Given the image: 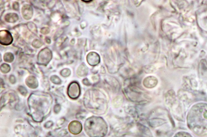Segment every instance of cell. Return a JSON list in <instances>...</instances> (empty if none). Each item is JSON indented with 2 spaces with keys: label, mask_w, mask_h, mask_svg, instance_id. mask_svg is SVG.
<instances>
[{
  "label": "cell",
  "mask_w": 207,
  "mask_h": 137,
  "mask_svg": "<svg viewBox=\"0 0 207 137\" xmlns=\"http://www.w3.org/2000/svg\"><path fill=\"white\" fill-rule=\"evenodd\" d=\"M187 123L189 129L196 135H207V104L193 105L188 114Z\"/></svg>",
  "instance_id": "1"
},
{
  "label": "cell",
  "mask_w": 207,
  "mask_h": 137,
  "mask_svg": "<svg viewBox=\"0 0 207 137\" xmlns=\"http://www.w3.org/2000/svg\"><path fill=\"white\" fill-rule=\"evenodd\" d=\"M174 137H193L188 132L185 131H179L174 136Z\"/></svg>",
  "instance_id": "11"
},
{
  "label": "cell",
  "mask_w": 207,
  "mask_h": 137,
  "mask_svg": "<svg viewBox=\"0 0 207 137\" xmlns=\"http://www.w3.org/2000/svg\"><path fill=\"white\" fill-rule=\"evenodd\" d=\"M81 94V89L79 84L76 82L71 83L68 87V94L71 98L75 99L79 97Z\"/></svg>",
  "instance_id": "5"
},
{
  "label": "cell",
  "mask_w": 207,
  "mask_h": 137,
  "mask_svg": "<svg viewBox=\"0 0 207 137\" xmlns=\"http://www.w3.org/2000/svg\"><path fill=\"white\" fill-rule=\"evenodd\" d=\"M84 128L87 134L91 137H103L107 133V124L99 117H92L87 119Z\"/></svg>",
  "instance_id": "3"
},
{
  "label": "cell",
  "mask_w": 207,
  "mask_h": 137,
  "mask_svg": "<svg viewBox=\"0 0 207 137\" xmlns=\"http://www.w3.org/2000/svg\"><path fill=\"white\" fill-rule=\"evenodd\" d=\"M20 90L19 89V91H22V92H20V93L22 94V95H25L26 94L27 92V90L24 88V87H22V86H21V88H20Z\"/></svg>",
  "instance_id": "17"
},
{
  "label": "cell",
  "mask_w": 207,
  "mask_h": 137,
  "mask_svg": "<svg viewBox=\"0 0 207 137\" xmlns=\"http://www.w3.org/2000/svg\"><path fill=\"white\" fill-rule=\"evenodd\" d=\"M18 19V15L14 13L8 14L5 17V19L7 21L10 22H16Z\"/></svg>",
  "instance_id": "10"
},
{
  "label": "cell",
  "mask_w": 207,
  "mask_h": 137,
  "mask_svg": "<svg viewBox=\"0 0 207 137\" xmlns=\"http://www.w3.org/2000/svg\"><path fill=\"white\" fill-rule=\"evenodd\" d=\"M81 68H79L78 70H80V71H81V70H82V71H81V74H80V75H79V76H85V75H86V72H87V70H87L86 68H85L84 66H81Z\"/></svg>",
  "instance_id": "16"
},
{
  "label": "cell",
  "mask_w": 207,
  "mask_h": 137,
  "mask_svg": "<svg viewBox=\"0 0 207 137\" xmlns=\"http://www.w3.org/2000/svg\"><path fill=\"white\" fill-rule=\"evenodd\" d=\"M51 80L54 84H59L61 83V79L56 76H53L51 77Z\"/></svg>",
  "instance_id": "14"
},
{
  "label": "cell",
  "mask_w": 207,
  "mask_h": 137,
  "mask_svg": "<svg viewBox=\"0 0 207 137\" xmlns=\"http://www.w3.org/2000/svg\"><path fill=\"white\" fill-rule=\"evenodd\" d=\"M28 103L33 118L38 122L42 121L45 114H48L51 105L48 96L44 95H31Z\"/></svg>",
  "instance_id": "2"
},
{
  "label": "cell",
  "mask_w": 207,
  "mask_h": 137,
  "mask_svg": "<svg viewBox=\"0 0 207 137\" xmlns=\"http://www.w3.org/2000/svg\"><path fill=\"white\" fill-rule=\"evenodd\" d=\"M52 53L49 49L46 48L39 53L38 57V61L40 64L46 65L51 60Z\"/></svg>",
  "instance_id": "4"
},
{
  "label": "cell",
  "mask_w": 207,
  "mask_h": 137,
  "mask_svg": "<svg viewBox=\"0 0 207 137\" xmlns=\"http://www.w3.org/2000/svg\"><path fill=\"white\" fill-rule=\"evenodd\" d=\"M22 12L25 18L29 20L32 17V8L29 5L24 6L22 8Z\"/></svg>",
  "instance_id": "9"
},
{
  "label": "cell",
  "mask_w": 207,
  "mask_h": 137,
  "mask_svg": "<svg viewBox=\"0 0 207 137\" xmlns=\"http://www.w3.org/2000/svg\"><path fill=\"white\" fill-rule=\"evenodd\" d=\"M10 70V67L9 65L6 64H3L1 66V70L2 72L4 73H6L9 72Z\"/></svg>",
  "instance_id": "13"
},
{
  "label": "cell",
  "mask_w": 207,
  "mask_h": 137,
  "mask_svg": "<svg viewBox=\"0 0 207 137\" xmlns=\"http://www.w3.org/2000/svg\"><path fill=\"white\" fill-rule=\"evenodd\" d=\"M0 41L1 44L8 45L12 43V38L11 33L6 30H3L0 32Z\"/></svg>",
  "instance_id": "6"
},
{
  "label": "cell",
  "mask_w": 207,
  "mask_h": 137,
  "mask_svg": "<svg viewBox=\"0 0 207 137\" xmlns=\"http://www.w3.org/2000/svg\"><path fill=\"white\" fill-rule=\"evenodd\" d=\"M70 73H71V72H70L69 70L65 69L62 70L61 72V74L63 77H67V76H69Z\"/></svg>",
  "instance_id": "15"
},
{
  "label": "cell",
  "mask_w": 207,
  "mask_h": 137,
  "mask_svg": "<svg viewBox=\"0 0 207 137\" xmlns=\"http://www.w3.org/2000/svg\"><path fill=\"white\" fill-rule=\"evenodd\" d=\"M68 129L72 134H78L82 131V124L78 121H73L71 122L69 125Z\"/></svg>",
  "instance_id": "7"
},
{
  "label": "cell",
  "mask_w": 207,
  "mask_h": 137,
  "mask_svg": "<svg viewBox=\"0 0 207 137\" xmlns=\"http://www.w3.org/2000/svg\"><path fill=\"white\" fill-rule=\"evenodd\" d=\"M14 59L13 55L12 54L8 53L5 54L4 57V61L8 62H11Z\"/></svg>",
  "instance_id": "12"
},
{
  "label": "cell",
  "mask_w": 207,
  "mask_h": 137,
  "mask_svg": "<svg viewBox=\"0 0 207 137\" xmlns=\"http://www.w3.org/2000/svg\"><path fill=\"white\" fill-rule=\"evenodd\" d=\"M26 83L29 87L32 89L37 88L38 85L37 79L33 76H30L28 77L26 81Z\"/></svg>",
  "instance_id": "8"
}]
</instances>
